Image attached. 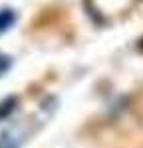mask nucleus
<instances>
[{
	"label": "nucleus",
	"mask_w": 143,
	"mask_h": 148,
	"mask_svg": "<svg viewBox=\"0 0 143 148\" xmlns=\"http://www.w3.org/2000/svg\"><path fill=\"white\" fill-rule=\"evenodd\" d=\"M16 22V12L10 10V8H4V10H0V34H4V32H8L12 26Z\"/></svg>",
	"instance_id": "1"
},
{
	"label": "nucleus",
	"mask_w": 143,
	"mask_h": 148,
	"mask_svg": "<svg viewBox=\"0 0 143 148\" xmlns=\"http://www.w3.org/2000/svg\"><path fill=\"white\" fill-rule=\"evenodd\" d=\"M12 105H16V99H14V97H10L8 101H4V103H0V116H2V119H4L8 113L14 111V107H12Z\"/></svg>",
	"instance_id": "3"
},
{
	"label": "nucleus",
	"mask_w": 143,
	"mask_h": 148,
	"mask_svg": "<svg viewBox=\"0 0 143 148\" xmlns=\"http://www.w3.org/2000/svg\"><path fill=\"white\" fill-rule=\"evenodd\" d=\"M8 65H10V59H8L6 56H0V75L8 69Z\"/></svg>",
	"instance_id": "4"
},
{
	"label": "nucleus",
	"mask_w": 143,
	"mask_h": 148,
	"mask_svg": "<svg viewBox=\"0 0 143 148\" xmlns=\"http://www.w3.org/2000/svg\"><path fill=\"white\" fill-rule=\"evenodd\" d=\"M20 136H12V134H4L0 136V148H20Z\"/></svg>",
	"instance_id": "2"
}]
</instances>
